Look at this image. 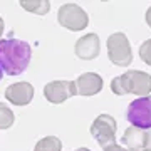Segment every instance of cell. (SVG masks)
Instances as JSON below:
<instances>
[{"mask_svg":"<svg viewBox=\"0 0 151 151\" xmlns=\"http://www.w3.org/2000/svg\"><path fill=\"white\" fill-rule=\"evenodd\" d=\"M32 49L20 39L0 40V67L9 76H19L29 67Z\"/></svg>","mask_w":151,"mask_h":151,"instance_id":"6da1fadb","label":"cell"},{"mask_svg":"<svg viewBox=\"0 0 151 151\" xmlns=\"http://www.w3.org/2000/svg\"><path fill=\"white\" fill-rule=\"evenodd\" d=\"M111 91L116 96L134 94V96H150L151 76L143 70H128L123 76H116L111 81Z\"/></svg>","mask_w":151,"mask_h":151,"instance_id":"7a4b0ae2","label":"cell"},{"mask_svg":"<svg viewBox=\"0 0 151 151\" xmlns=\"http://www.w3.org/2000/svg\"><path fill=\"white\" fill-rule=\"evenodd\" d=\"M106 45H108L109 60L114 65H119V67L131 65V62H133V52H131L129 40H128V37L123 32H116L113 35H109Z\"/></svg>","mask_w":151,"mask_h":151,"instance_id":"3957f363","label":"cell"},{"mask_svg":"<svg viewBox=\"0 0 151 151\" xmlns=\"http://www.w3.org/2000/svg\"><path fill=\"white\" fill-rule=\"evenodd\" d=\"M126 119L139 129H151V96L138 97L126 109Z\"/></svg>","mask_w":151,"mask_h":151,"instance_id":"277c9868","label":"cell"},{"mask_svg":"<svg viewBox=\"0 0 151 151\" xmlns=\"http://www.w3.org/2000/svg\"><path fill=\"white\" fill-rule=\"evenodd\" d=\"M57 22L72 32H79L87 27L89 17L77 4H64L57 12Z\"/></svg>","mask_w":151,"mask_h":151,"instance_id":"5b68a950","label":"cell"},{"mask_svg":"<svg viewBox=\"0 0 151 151\" xmlns=\"http://www.w3.org/2000/svg\"><path fill=\"white\" fill-rule=\"evenodd\" d=\"M116 119L109 114H99L91 124V136L97 141L99 146H109L116 143Z\"/></svg>","mask_w":151,"mask_h":151,"instance_id":"8992f818","label":"cell"},{"mask_svg":"<svg viewBox=\"0 0 151 151\" xmlns=\"http://www.w3.org/2000/svg\"><path fill=\"white\" fill-rule=\"evenodd\" d=\"M77 96L74 81H52L44 87V97L52 104H62L69 97Z\"/></svg>","mask_w":151,"mask_h":151,"instance_id":"52a82bcc","label":"cell"},{"mask_svg":"<svg viewBox=\"0 0 151 151\" xmlns=\"http://www.w3.org/2000/svg\"><path fill=\"white\" fill-rule=\"evenodd\" d=\"M5 99L14 106H27L34 99V86L30 82H15L5 89Z\"/></svg>","mask_w":151,"mask_h":151,"instance_id":"ba28073f","label":"cell"},{"mask_svg":"<svg viewBox=\"0 0 151 151\" xmlns=\"http://www.w3.org/2000/svg\"><path fill=\"white\" fill-rule=\"evenodd\" d=\"M99 49H101L99 37H97V34L92 32L81 39H77V42L74 45V52L82 60H92L99 55Z\"/></svg>","mask_w":151,"mask_h":151,"instance_id":"9c48e42d","label":"cell"},{"mask_svg":"<svg viewBox=\"0 0 151 151\" xmlns=\"http://www.w3.org/2000/svg\"><path fill=\"white\" fill-rule=\"evenodd\" d=\"M77 96H96L103 89V77L94 72H84L76 79Z\"/></svg>","mask_w":151,"mask_h":151,"instance_id":"30bf717a","label":"cell"},{"mask_svg":"<svg viewBox=\"0 0 151 151\" xmlns=\"http://www.w3.org/2000/svg\"><path fill=\"white\" fill-rule=\"evenodd\" d=\"M145 141H146V129H139V128H134V126H129L121 138V143L128 150H143Z\"/></svg>","mask_w":151,"mask_h":151,"instance_id":"8fae6325","label":"cell"},{"mask_svg":"<svg viewBox=\"0 0 151 151\" xmlns=\"http://www.w3.org/2000/svg\"><path fill=\"white\" fill-rule=\"evenodd\" d=\"M20 7L35 15H45L50 10V2L49 0H27V2H20Z\"/></svg>","mask_w":151,"mask_h":151,"instance_id":"7c38bea8","label":"cell"},{"mask_svg":"<svg viewBox=\"0 0 151 151\" xmlns=\"http://www.w3.org/2000/svg\"><path fill=\"white\" fill-rule=\"evenodd\" d=\"M34 151H62V141L57 136H45L35 143Z\"/></svg>","mask_w":151,"mask_h":151,"instance_id":"4fadbf2b","label":"cell"},{"mask_svg":"<svg viewBox=\"0 0 151 151\" xmlns=\"http://www.w3.org/2000/svg\"><path fill=\"white\" fill-rule=\"evenodd\" d=\"M15 123V116L9 106H5L4 103H0V129H9Z\"/></svg>","mask_w":151,"mask_h":151,"instance_id":"5bb4252c","label":"cell"},{"mask_svg":"<svg viewBox=\"0 0 151 151\" xmlns=\"http://www.w3.org/2000/svg\"><path fill=\"white\" fill-rule=\"evenodd\" d=\"M139 57H141V60H143L145 64L151 65V39H148V40H145V42L141 44Z\"/></svg>","mask_w":151,"mask_h":151,"instance_id":"9a60e30c","label":"cell"},{"mask_svg":"<svg viewBox=\"0 0 151 151\" xmlns=\"http://www.w3.org/2000/svg\"><path fill=\"white\" fill-rule=\"evenodd\" d=\"M103 150L104 151H129L126 146H119V145H116V143H114V145H109V146H104Z\"/></svg>","mask_w":151,"mask_h":151,"instance_id":"2e32d148","label":"cell"},{"mask_svg":"<svg viewBox=\"0 0 151 151\" xmlns=\"http://www.w3.org/2000/svg\"><path fill=\"white\" fill-rule=\"evenodd\" d=\"M145 148L151 151V129H146V141H145Z\"/></svg>","mask_w":151,"mask_h":151,"instance_id":"e0dca14e","label":"cell"},{"mask_svg":"<svg viewBox=\"0 0 151 151\" xmlns=\"http://www.w3.org/2000/svg\"><path fill=\"white\" fill-rule=\"evenodd\" d=\"M145 19H146V24L150 25V29H151V7L146 10V15H145Z\"/></svg>","mask_w":151,"mask_h":151,"instance_id":"ac0fdd59","label":"cell"},{"mask_svg":"<svg viewBox=\"0 0 151 151\" xmlns=\"http://www.w3.org/2000/svg\"><path fill=\"white\" fill-rule=\"evenodd\" d=\"M2 32H4V19L0 17V40H2Z\"/></svg>","mask_w":151,"mask_h":151,"instance_id":"d6986e66","label":"cell"},{"mask_svg":"<svg viewBox=\"0 0 151 151\" xmlns=\"http://www.w3.org/2000/svg\"><path fill=\"white\" fill-rule=\"evenodd\" d=\"M76 151H91V150H87V148H77Z\"/></svg>","mask_w":151,"mask_h":151,"instance_id":"ffe728a7","label":"cell"},{"mask_svg":"<svg viewBox=\"0 0 151 151\" xmlns=\"http://www.w3.org/2000/svg\"><path fill=\"white\" fill-rule=\"evenodd\" d=\"M4 79V70H2V67H0V81Z\"/></svg>","mask_w":151,"mask_h":151,"instance_id":"44dd1931","label":"cell"},{"mask_svg":"<svg viewBox=\"0 0 151 151\" xmlns=\"http://www.w3.org/2000/svg\"><path fill=\"white\" fill-rule=\"evenodd\" d=\"M129 151H150V150H146V148H143V150H129Z\"/></svg>","mask_w":151,"mask_h":151,"instance_id":"7402d4cb","label":"cell"}]
</instances>
